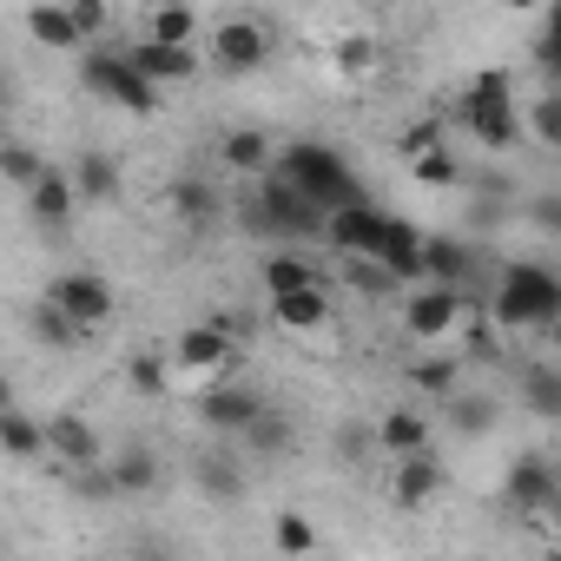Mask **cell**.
I'll return each mask as SVG.
<instances>
[{"mask_svg":"<svg viewBox=\"0 0 561 561\" xmlns=\"http://www.w3.org/2000/svg\"><path fill=\"white\" fill-rule=\"evenodd\" d=\"M238 218H244L251 238H324V218H331V211H324L298 179H285V172L271 165V172L244 192V211H238Z\"/></svg>","mask_w":561,"mask_h":561,"instance_id":"cell-1","label":"cell"},{"mask_svg":"<svg viewBox=\"0 0 561 561\" xmlns=\"http://www.w3.org/2000/svg\"><path fill=\"white\" fill-rule=\"evenodd\" d=\"M489 311L502 331H548L561 318V277L548 264H508L489 291Z\"/></svg>","mask_w":561,"mask_h":561,"instance_id":"cell-2","label":"cell"},{"mask_svg":"<svg viewBox=\"0 0 561 561\" xmlns=\"http://www.w3.org/2000/svg\"><path fill=\"white\" fill-rule=\"evenodd\" d=\"M456 119H462V133L476 139V146H489V152H502V146H515L522 139V113H515V93H508V73H476L469 80V93H462V106H456Z\"/></svg>","mask_w":561,"mask_h":561,"instance_id":"cell-3","label":"cell"},{"mask_svg":"<svg viewBox=\"0 0 561 561\" xmlns=\"http://www.w3.org/2000/svg\"><path fill=\"white\" fill-rule=\"evenodd\" d=\"M277 172L285 179H298L324 211H337V205H357L364 198V185H357V172L331 152V146H318V139H298V146H285V159H277Z\"/></svg>","mask_w":561,"mask_h":561,"instance_id":"cell-4","label":"cell"},{"mask_svg":"<svg viewBox=\"0 0 561 561\" xmlns=\"http://www.w3.org/2000/svg\"><path fill=\"white\" fill-rule=\"evenodd\" d=\"M80 80L100 93V100H113V106H126V113H152L159 106V87L139 73V60L133 54H113V47H93L87 60H80Z\"/></svg>","mask_w":561,"mask_h":561,"instance_id":"cell-5","label":"cell"},{"mask_svg":"<svg viewBox=\"0 0 561 561\" xmlns=\"http://www.w3.org/2000/svg\"><path fill=\"white\" fill-rule=\"evenodd\" d=\"M383 231H390V211H377L370 198H357V205H337V211L324 218V244H331L337 257L377 251V244H383Z\"/></svg>","mask_w":561,"mask_h":561,"instance_id":"cell-6","label":"cell"},{"mask_svg":"<svg viewBox=\"0 0 561 561\" xmlns=\"http://www.w3.org/2000/svg\"><path fill=\"white\" fill-rule=\"evenodd\" d=\"M47 298H54L73 324H87V331H100V324L113 318V291H106V277H93V271H60L54 285H47Z\"/></svg>","mask_w":561,"mask_h":561,"instance_id":"cell-7","label":"cell"},{"mask_svg":"<svg viewBox=\"0 0 561 561\" xmlns=\"http://www.w3.org/2000/svg\"><path fill=\"white\" fill-rule=\"evenodd\" d=\"M264 410V397L251 390V383H205L198 390V416H205V430H218V436H244V423Z\"/></svg>","mask_w":561,"mask_h":561,"instance_id":"cell-8","label":"cell"},{"mask_svg":"<svg viewBox=\"0 0 561 561\" xmlns=\"http://www.w3.org/2000/svg\"><path fill=\"white\" fill-rule=\"evenodd\" d=\"M211 60L225 73H257L271 60V34L257 21H225V27H211Z\"/></svg>","mask_w":561,"mask_h":561,"instance_id":"cell-9","label":"cell"},{"mask_svg":"<svg viewBox=\"0 0 561 561\" xmlns=\"http://www.w3.org/2000/svg\"><path fill=\"white\" fill-rule=\"evenodd\" d=\"M456 311H462V285H436V277H430V285L403 305V324H410V337H443L449 324H456Z\"/></svg>","mask_w":561,"mask_h":561,"instance_id":"cell-10","label":"cell"},{"mask_svg":"<svg viewBox=\"0 0 561 561\" xmlns=\"http://www.w3.org/2000/svg\"><path fill=\"white\" fill-rule=\"evenodd\" d=\"M133 60H139V73L152 80V87H179V80H192L198 73V54L192 47H179V41H139V47H126Z\"/></svg>","mask_w":561,"mask_h":561,"instance_id":"cell-11","label":"cell"},{"mask_svg":"<svg viewBox=\"0 0 561 561\" xmlns=\"http://www.w3.org/2000/svg\"><path fill=\"white\" fill-rule=\"evenodd\" d=\"M47 449H54L67 469H93V462H106V443H100V436H93V423H87V416H73V410L47 423Z\"/></svg>","mask_w":561,"mask_h":561,"instance_id":"cell-12","label":"cell"},{"mask_svg":"<svg viewBox=\"0 0 561 561\" xmlns=\"http://www.w3.org/2000/svg\"><path fill=\"white\" fill-rule=\"evenodd\" d=\"M423 264H430L436 285H469V277H476V244H462L456 231H430L423 238ZM430 277H423V285H430Z\"/></svg>","mask_w":561,"mask_h":561,"instance_id":"cell-13","label":"cell"},{"mask_svg":"<svg viewBox=\"0 0 561 561\" xmlns=\"http://www.w3.org/2000/svg\"><path fill=\"white\" fill-rule=\"evenodd\" d=\"M27 205H34V218L47 225V231H60L67 218H73V205H80V185H73V172H41L34 185H27Z\"/></svg>","mask_w":561,"mask_h":561,"instance_id":"cell-14","label":"cell"},{"mask_svg":"<svg viewBox=\"0 0 561 561\" xmlns=\"http://www.w3.org/2000/svg\"><path fill=\"white\" fill-rule=\"evenodd\" d=\"M377 257L403 277V285H423V277H430V264H423V231H416L410 218H390V231H383Z\"/></svg>","mask_w":561,"mask_h":561,"instance_id":"cell-15","label":"cell"},{"mask_svg":"<svg viewBox=\"0 0 561 561\" xmlns=\"http://www.w3.org/2000/svg\"><path fill=\"white\" fill-rule=\"evenodd\" d=\"M172 357H179L185 370H218V364L231 357V324H225V318H211V324H192V331L172 344Z\"/></svg>","mask_w":561,"mask_h":561,"instance_id":"cell-16","label":"cell"},{"mask_svg":"<svg viewBox=\"0 0 561 561\" xmlns=\"http://www.w3.org/2000/svg\"><path fill=\"white\" fill-rule=\"evenodd\" d=\"M271 318L285 324V331H324V324H331V298H324V285L277 291V298H271Z\"/></svg>","mask_w":561,"mask_h":561,"instance_id":"cell-17","label":"cell"},{"mask_svg":"<svg viewBox=\"0 0 561 561\" xmlns=\"http://www.w3.org/2000/svg\"><path fill=\"white\" fill-rule=\"evenodd\" d=\"M291 443H298V423L277 410V403H264L251 423H244V449L251 456H264V462H277V456H291Z\"/></svg>","mask_w":561,"mask_h":561,"instance_id":"cell-18","label":"cell"},{"mask_svg":"<svg viewBox=\"0 0 561 561\" xmlns=\"http://www.w3.org/2000/svg\"><path fill=\"white\" fill-rule=\"evenodd\" d=\"M554 469H548V456H515V469H508V502L515 508H541L548 515V502H554Z\"/></svg>","mask_w":561,"mask_h":561,"instance_id":"cell-19","label":"cell"},{"mask_svg":"<svg viewBox=\"0 0 561 561\" xmlns=\"http://www.w3.org/2000/svg\"><path fill=\"white\" fill-rule=\"evenodd\" d=\"M436 489H443V462H436L430 449H416V456H397V508H423Z\"/></svg>","mask_w":561,"mask_h":561,"instance_id":"cell-20","label":"cell"},{"mask_svg":"<svg viewBox=\"0 0 561 561\" xmlns=\"http://www.w3.org/2000/svg\"><path fill=\"white\" fill-rule=\"evenodd\" d=\"M27 27H34V41H41V47H54V54H67V47H80V41H87V27H80V14L67 8V0H41V8L27 14Z\"/></svg>","mask_w":561,"mask_h":561,"instance_id":"cell-21","label":"cell"},{"mask_svg":"<svg viewBox=\"0 0 561 561\" xmlns=\"http://www.w3.org/2000/svg\"><path fill=\"white\" fill-rule=\"evenodd\" d=\"M218 152H225V165H231V172H244V179H264V172L277 165V152H271V139H264L257 126L225 133V146H218Z\"/></svg>","mask_w":561,"mask_h":561,"instance_id":"cell-22","label":"cell"},{"mask_svg":"<svg viewBox=\"0 0 561 561\" xmlns=\"http://www.w3.org/2000/svg\"><path fill=\"white\" fill-rule=\"evenodd\" d=\"M73 185H80L87 205H113L119 198V159L113 152H80L73 159Z\"/></svg>","mask_w":561,"mask_h":561,"instance_id":"cell-23","label":"cell"},{"mask_svg":"<svg viewBox=\"0 0 561 561\" xmlns=\"http://www.w3.org/2000/svg\"><path fill=\"white\" fill-rule=\"evenodd\" d=\"M192 482H198L211 502H238V495H244V469H238V456H225V449H205V456L192 462Z\"/></svg>","mask_w":561,"mask_h":561,"instance_id":"cell-24","label":"cell"},{"mask_svg":"<svg viewBox=\"0 0 561 561\" xmlns=\"http://www.w3.org/2000/svg\"><path fill=\"white\" fill-rule=\"evenodd\" d=\"M377 443H383L390 456H416V449H430V416H423V410H390V416L377 423Z\"/></svg>","mask_w":561,"mask_h":561,"instance_id":"cell-25","label":"cell"},{"mask_svg":"<svg viewBox=\"0 0 561 561\" xmlns=\"http://www.w3.org/2000/svg\"><path fill=\"white\" fill-rule=\"evenodd\" d=\"M522 403H528V416L561 423V370L554 364H528L522 370Z\"/></svg>","mask_w":561,"mask_h":561,"instance_id":"cell-26","label":"cell"},{"mask_svg":"<svg viewBox=\"0 0 561 561\" xmlns=\"http://www.w3.org/2000/svg\"><path fill=\"white\" fill-rule=\"evenodd\" d=\"M298 285H324L318 264H311V257H298V251H271V257H264V298L298 291Z\"/></svg>","mask_w":561,"mask_h":561,"instance_id":"cell-27","label":"cell"},{"mask_svg":"<svg viewBox=\"0 0 561 561\" xmlns=\"http://www.w3.org/2000/svg\"><path fill=\"white\" fill-rule=\"evenodd\" d=\"M27 324H34V337H41L47 351H73V344L87 337V324H73V318H67V311L54 305V298H41V305L27 311Z\"/></svg>","mask_w":561,"mask_h":561,"instance_id":"cell-28","label":"cell"},{"mask_svg":"<svg viewBox=\"0 0 561 561\" xmlns=\"http://www.w3.org/2000/svg\"><path fill=\"white\" fill-rule=\"evenodd\" d=\"M0 443H8L14 462H34V456H47V423H34L27 410H8L0 416Z\"/></svg>","mask_w":561,"mask_h":561,"instance_id":"cell-29","label":"cell"},{"mask_svg":"<svg viewBox=\"0 0 561 561\" xmlns=\"http://www.w3.org/2000/svg\"><path fill=\"white\" fill-rule=\"evenodd\" d=\"M344 277L357 291H370V298H383V291H403V277L377 257V251H357V257H344Z\"/></svg>","mask_w":561,"mask_h":561,"instance_id":"cell-30","label":"cell"},{"mask_svg":"<svg viewBox=\"0 0 561 561\" xmlns=\"http://www.w3.org/2000/svg\"><path fill=\"white\" fill-rule=\"evenodd\" d=\"M172 211H179L185 225H211V211H218V192H211L205 179H172Z\"/></svg>","mask_w":561,"mask_h":561,"instance_id":"cell-31","label":"cell"},{"mask_svg":"<svg viewBox=\"0 0 561 561\" xmlns=\"http://www.w3.org/2000/svg\"><path fill=\"white\" fill-rule=\"evenodd\" d=\"M113 476H119V495H146V489H159V456L152 449H126L113 462Z\"/></svg>","mask_w":561,"mask_h":561,"instance_id":"cell-32","label":"cell"},{"mask_svg":"<svg viewBox=\"0 0 561 561\" xmlns=\"http://www.w3.org/2000/svg\"><path fill=\"white\" fill-rule=\"evenodd\" d=\"M192 34H198V14L185 8V0H165V8H152V41H179V47H192Z\"/></svg>","mask_w":561,"mask_h":561,"instance_id":"cell-33","label":"cell"},{"mask_svg":"<svg viewBox=\"0 0 561 561\" xmlns=\"http://www.w3.org/2000/svg\"><path fill=\"white\" fill-rule=\"evenodd\" d=\"M410 383L423 390V397H456V357H423V364H410Z\"/></svg>","mask_w":561,"mask_h":561,"instance_id":"cell-34","label":"cell"},{"mask_svg":"<svg viewBox=\"0 0 561 561\" xmlns=\"http://www.w3.org/2000/svg\"><path fill=\"white\" fill-rule=\"evenodd\" d=\"M126 383H133L139 397H165V383H172V370H165V357H159V351H139V357L126 364Z\"/></svg>","mask_w":561,"mask_h":561,"instance_id":"cell-35","label":"cell"},{"mask_svg":"<svg viewBox=\"0 0 561 561\" xmlns=\"http://www.w3.org/2000/svg\"><path fill=\"white\" fill-rule=\"evenodd\" d=\"M449 423H456L462 436H489V430H495V403H489V397H449Z\"/></svg>","mask_w":561,"mask_h":561,"instance_id":"cell-36","label":"cell"},{"mask_svg":"<svg viewBox=\"0 0 561 561\" xmlns=\"http://www.w3.org/2000/svg\"><path fill=\"white\" fill-rule=\"evenodd\" d=\"M370 449H383V443H377V430H370L364 416L337 430V462H344V469H364V462H370Z\"/></svg>","mask_w":561,"mask_h":561,"instance_id":"cell-37","label":"cell"},{"mask_svg":"<svg viewBox=\"0 0 561 561\" xmlns=\"http://www.w3.org/2000/svg\"><path fill=\"white\" fill-rule=\"evenodd\" d=\"M535 67L561 87V0H548V34L535 41Z\"/></svg>","mask_w":561,"mask_h":561,"instance_id":"cell-38","label":"cell"},{"mask_svg":"<svg viewBox=\"0 0 561 561\" xmlns=\"http://www.w3.org/2000/svg\"><path fill=\"white\" fill-rule=\"evenodd\" d=\"M271 541H277V554H311V548H318V528H311L305 515H277Z\"/></svg>","mask_w":561,"mask_h":561,"instance_id":"cell-39","label":"cell"},{"mask_svg":"<svg viewBox=\"0 0 561 561\" xmlns=\"http://www.w3.org/2000/svg\"><path fill=\"white\" fill-rule=\"evenodd\" d=\"M410 172H416L423 185H456V159H449L443 146H423V152H410Z\"/></svg>","mask_w":561,"mask_h":561,"instance_id":"cell-40","label":"cell"},{"mask_svg":"<svg viewBox=\"0 0 561 561\" xmlns=\"http://www.w3.org/2000/svg\"><path fill=\"white\" fill-rule=\"evenodd\" d=\"M0 172H8V185H21V192H27L47 165H41V152H34V146H8V152H0Z\"/></svg>","mask_w":561,"mask_h":561,"instance_id":"cell-41","label":"cell"},{"mask_svg":"<svg viewBox=\"0 0 561 561\" xmlns=\"http://www.w3.org/2000/svg\"><path fill=\"white\" fill-rule=\"evenodd\" d=\"M535 139L561 152V87H554L548 100H535Z\"/></svg>","mask_w":561,"mask_h":561,"instance_id":"cell-42","label":"cell"},{"mask_svg":"<svg viewBox=\"0 0 561 561\" xmlns=\"http://www.w3.org/2000/svg\"><path fill=\"white\" fill-rule=\"evenodd\" d=\"M528 218H535L541 231H561V192H535V198H528Z\"/></svg>","mask_w":561,"mask_h":561,"instance_id":"cell-43","label":"cell"},{"mask_svg":"<svg viewBox=\"0 0 561 561\" xmlns=\"http://www.w3.org/2000/svg\"><path fill=\"white\" fill-rule=\"evenodd\" d=\"M469 357H482V364H489V357H502V344H495V331H489V324H469Z\"/></svg>","mask_w":561,"mask_h":561,"instance_id":"cell-44","label":"cell"},{"mask_svg":"<svg viewBox=\"0 0 561 561\" xmlns=\"http://www.w3.org/2000/svg\"><path fill=\"white\" fill-rule=\"evenodd\" d=\"M67 8L80 14V27H87V34H100V27H106V0H67Z\"/></svg>","mask_w":561,"mask_h":561,"instance_id":"cell-45","label":"cell"},{"mask_svg":"<svg viewBox=\"0 0 561 561\" xmlns=\"http://www.w3.org/2000/svg\"><path fill=\"white\" fill-rule=\"evenodd\" d=\"M377 54H370V41H344V73H364Z\"/></svg>","mask_w":561,"mask_h":561,"instance_id":"cell-46","label":"cell"},{"mask_svg":"<svg viewBox=\"0 0 561 561\" xmlns=\"http://www.w3.org/2000/svg\"><path fill=\"white\" fill-rule=\"evenodd\" d=\"M423 146H443V133H436V126H430V119H423V126H410V133H403V152H423Z\"/></svg>","mask_w":561,"mask_h":561,"instance_id":"cell-47","label":"cell"},{"mask_svg":"<svg viewBox=\"0 0 561 561\" xmlns=\"http://www.w3.org/2000/svg\"><path fill=\"white\" fill-rule=\"evenodd\" d=\"M548 522H554V528H561V489H554V502H548Z\"/></svg>","mask_w":561,"mask_h":561,"instance_id":"cell-48","label":"cell"},{"mask_svg":"<svg viewBox=\"0 0 561 561\" xmlns=\"http://www.w3.org/2000/svg\"><path fill=\"white\" fill-rule=\"evenodd\" d=\"M508 8H548V0H508Z\"/></svg>","mask_w":561,"mask_h":561,"instance_id":"cell-49","label":"cell"},{"mask_svg":"<svg viewBox=\"0 0 561 561\" xmlns=\"http://www.w3.org/2000/svg\"><path fill=\"white\" fill-rule=\"evenodd\" d=\"M548 331H554V344H561V318H554V324H548Z\"/></svg>","mask_w":561,"mask_h":561,"instance_id":"cell-50","label":"cell"}]
</instances>
